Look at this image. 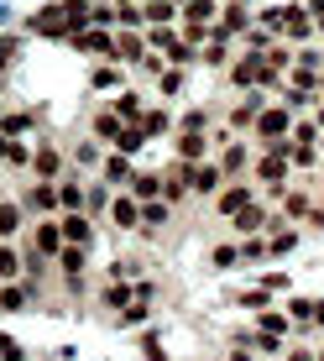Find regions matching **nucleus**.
I'll return each mask as SVG.
<instances>
[{
  "label": "nucleus",
  "instance_id": "nucleus-8",
  "mask_svg": "<svg viewBox=\"0 0 324 361\" xmlns=\"http://www.w3.org/2000/svg\"><path fill=\"white\" fill-rule=\"evenodd\" d=\"M246 204H251V189H246V183H225V189H220V199H215V209H220V215H241V209Z\"/></svg>",
  "mask_w": 324,
  "mask_h": 361
},
{
  "label": "nucleus",
  "instance_id": "nucleus-13",
  "mask_svg": "<svg viewBox=\"0 0 324 361\" xmlns=\"http://www.w3.org/2000/svg\"><path fill=\"white\" fill-rule=\"evenodd\" d=\"M136 178V168H131V157H120V152H110L105 157V189H120V183H131Z\"/></svg>",
  "mask_w": 324,
  "mask_h": 361
},
{
  "label": "nucleus",
  "instance_id": "nucleus-40",
  "mask_svg": "<svg viewBox=\"0 0 324 361\" xmlns=\"http://www.w3.org/2000/svg\"><path fill=\"white\" fill-rule=\"evenodd\" d=\"M319 152H324V136H319Z\"/></svg>",
  "mask_w": 324,
  "mask_h": 361
},
{
  "label": "nucleus",
  "instance_id": "nucleus-9",
  "mask_svg": "<svg viewBox=\"0 0 324 361\" xmlns=\"http://www.w3.org/2000/svg\"><path fill=\"white\" fill-rule=\"evenodd\" d=\"M58 209H63V215H79V209H84V183L73 178V173L58 178Z\"/></svg>",
  "mask_w": 324,
  "mask_h": 361
},
{
  "label": "nucleus",
  "instance_id": "nucleus-20",
  "mask_svg": "<svg viewBox=\"0 0 324 361\" xmlns=\"http://www.w3.org/2000/svg\"><path fill=\"white\" fill-rule=\"evenodd\" d=\"M99 304H105V309H126V304H131V283H126V278L105 283V293H99Z\"/></svg>",
  "mask_w": 324,
  "mask_h": 361
},
{
  "label": "nucleus",
  "instance_id": "nucleus-41",
  "mask_svg": "<svg viewBox=\"0 0 324 361\" xmlns=\"http://www.w3.org/2000/svg\"><path fill=\"white\" fill-rule=\"evenodd\" d=\"M314 361H324V351H319V356H314Z\"/></svg>",
  "mask_w": 324,
  "mask_h": 361
},
{
  "label": "nucleus",
  "instance_id": "nucleus-37",
  "mask_svg": "<svg viewBox=\"0 0 324 361\" xmlns=\"http://www.w3.org/2000/svg\"><path fill=\"white\" fill-rule=\"evenodd\" d=\"M288 361H314V356H309V351H288Z\"/></svg>",
  "mask_w": 324,
  "mask_h": 361
},
{
  "label": "nucleus",
  "instance_id": "nucleus-16",
  "mask_svg": "<svg viewBox=\"0 0 324 361\" xmlns=\"http://www.w3.org/2000/svg\"><path fill=\"white\" fill-rule=\"evenodd\" d=\"M116 58H120V63H142V58H147V37H136V32H120V42H116Z\"/></svg>",
  "mask_w": 324,
  "mask_h": 361
},
{
  "label": "nucleus",
  "instance_id": "nucleus-34",
  "mask_svg": "<svg viewBox=\"0 0 324 361\" xmlns=\"http://www.w3.org/2000/svg\"><path fill=\"white\" fill-rule=\"evenodd\" d=\"M309 314H314V304H309V298H293V319L298 325H309Z\"/></svg>",
  "mask_w": 324,
  "mask_h": 361
},
{
  "label": "nucleus",
  "instance_id": "nucleus-12",
  "mask_svg": "<svg viewBox=\"0 0 324 361\" xmlns=\"http://www.w3.org/2000/svg\"><path fill=\"white\" fill-rule=\"evenodd\" d=\"M68 42H73V47H84V53H99V58H116V42H110V32H73Z\"/></svg>",
  "mask_w": 324,
  "mask_h": 361
},
{
  "label": "nucleus",
  "instance_id": "nucleus-3",
  "mask_svg": "<svg viewBox=\"0 0 324 361\" xmlns=\"http://www.w3.org/2000/svg\"><path fill=\"white\" fill-rule=\"evenodd\" d=\"M84 262H89V246H63L58 252V272L68 278V293H84Z\"/></svg>",
  "mask_w": 324,
  "mask_h": 361
},
{
  "label": "nucleus",
  "instance_id": "nucleus-31",
  "mask_svg": "<svg viewBox=\"0 0 324 361\" xmlns=\"http://www.w3.org/2000/svg\"><path fill=\"white\" fill-rule=\"evenodd\" d=\"M142 319H147V304H126L120 309V325H142Z\"/></svg>",
  "mask_w": 324,
  "mask_h": 361
},
{
  "label": "nucleus",
  "instance_id": "nucleus-26",
  "mask_svg": "<svg viewBox=\"0 0 324 361\" xmlns=\"http://www.w3.org/2000/svg\"><path fill=\"white\" fill-rule=\"evenodd\" d=\"M110 199H116V194H110V189H105V183H94V189H89V194H84V204H89V209H94V215H105V209H110Z\"/></svg>",
  "mask_w": 324,
  "mask_h": 361
},
{
  "label": "nucleus",
  "instance_id": "nucleus-21",
  "mask_svg": "<svg viewBox=\"0 0 324 361\" xmlns=\"http://www.w3.org/2000/svg\"><path fill=\"white\" fill-rule=\"evenodd\" d=\"M261 226H267V209H261V204H246L241 215H235V231H241V235H256Z\"/></svg>",
  "mask_w": 324,
  "mask_h": 361
},
{
  "label": "nucleus",
  "instance_id": "nucleus-1",
  "mask_svg": "<svg viewBox=\"0 0 324 361\" xmlns=\"http://www.w3.org/2000/svg\"><path fill=\"white\" fill-rule=\"evenodd\" d=\"M21 209L37 215V220H58V215H63V209H58V183H42V178H37L32 189L21 194Z\"/></svg>",
  "mask_w": 324,
  "mask_h": 361
},
{
  "label": "nucleus",
  "instance_id": "nucleus-39",
  "mask_svg": "<svg viewBox=\"0 0 324 361\" xmlns=\"http://www.w3.org/2000/svg\"><path fill=\"white\" fill-rule=\"evenodd\" d=\"M0 288H6V272H0Z\"/></svg>",
  "mask_w": 324,
  "mask_h": 361
},
{
  "label": "nucleus",
  "instance_id": "nucleus-28",
  "mask_svg": "<svg viewBox=\"0 0 324 361\" xmlns=\"http://www.w3.org/2000/svg\"><path fill=\"white\" fill-rule=\"evenodd\" d=\"M73 163L94 168V163H99V147H94V142H79V147H73Z\"/></svg>",
  "mask_w": 324,
  "mask_h": 361
},
{
  "label": "nucleus",
  "instance_id": "nucleus-22",
  "mask_svg": "<svg viewBox=\"0 0 324 361\" xmlns=\"http://www.w3.org/2000/svg\"><path fill=\"white\" fill-rule=\"evenodd\" d=\"M178 157H183V163H204V136H199V131H183V136H178Z\"/></svg>",
  "mask_w": 324,
  "mask_h": 361
},
{
  "label": "nucleus",
  "instance_id": "nucleus-33",
  "mask_svg": "<svg viewBox=\"0 0 324 361\" xmlns=\"http://www.w3.org/2000/svg\"><path fill=\"white\" fill-rule=\"evenodd\" d=\"M142 351H147V361H168V351H162V341H157V335H147V341H142Z\"/></svg>",
  "mask_w": 324,
  "mask_h": 361
},
{
  "label": "nucleus",
  "instance_id": "nucleus-38",
  "mask_svg": "<svg viewBox=\"0 0 324 361\" xmlns=\"http://www.w3.org/2000/svg\"><path fill=\"white\" fill-rule=\"evenodd\" d=\"M173 6H178V11H183V6H189V0H173Z\"/></svg>",
  "mask_w": 324,
  "mask_h": 361
},
{
  "label": "nucleus",
  "instance_id": "nucleus-18",
  "mask_svg": "<svg viewBox=\"0 0 324 361\" xmlns=\"http://www.w3.org/2000/svg\"><path fill=\"white\" fill-rule=\"evenodd\" d=\"M120 131H126V126H120L116 110H99V116H94V136H99V142H120Z\"/></svg>",
  "mask_w": 324,
  "mask_h": 361
},
{
  "label": "nucleus",
  "instance_id": "nucleus-11",
  "mask_svg": "<svg viewBox=\"0 0 324 361\" xmlns=\"http://www.w3.org/2000/svg\"><path fill=\"white\" fill-rule=\"evenodd\" d=\"M178 21V6L173 0H147L142 6V27H173Z\"/></svg>",
  "mask_w": 324,
  "mask_h": 361
},
{
  "label": "nucleus",
  "instance_id": "nucleus-23",
  "mask_svg": "<svg viewBox=\"0 0 324 361\" xmlns=\"http://www.w3.org/2000/svg\"><path fill=\"white\" fill-rule=\"evenodd\" d=\"M241 168H246V147H241V142H230L225 152H220V173H230V178H235Z\"/></svg>",
  "mask_w": 324,
  "mask_h": 361
},
{
  "label": "nucleus",
  "instance_id": "nucleus-32",
  "mask_svg": "<svg viewBox=\"0 0 324 361\" xmlns=\"http://www.w3.org/2000/svg\"><path fill=\"white\" fill-rule=\"evenodd\" d=\"M0 356H6V361H27V351H21L11 335H0Z\"/></svg>",
  "mask_w": 324,
  "mask_h": 361
},
{
  "label": "nucleus",
  "instance_id": "nucleus-36",
  "mask_svg": "<svg viewBox=\"0 0 324 361\" xmlns=\"http://www.w3.org/2000/svg\"><path fill=\"white\" fill-rule=\"evenodd\" d=\"M230 361H251V351H246V345H235V351H230Z\"/></svg>",
  "mask_w": 324,
  "mask_h": 361
},
{
  "label": "nucleus",
  "instance_id": "nucleus-24",
  "mask_svg": "<svg viewBox=\"0 0 324 361\" xmlns=\"http://www.w3.org/2000/svg\"><path fill=\"white\" fill-rule=\"evenodd\" d=\"M89 84H94V90H120V84H126V73H120V68H94Z\"/></svg>",
  "mask_w": 324,
  "mask_h": 361
},
{
  "label": "nucleus",
  "instance_id": "nucleus-6",
  "mask_svg": "<svg viewBox=\"0 0 324 361\" xmlns=\"http://www.w3.org/2000/svg\"><path fill=\"white\" fill-rule=\"evenodd\" d=\"M288 126H293V110H267V105H261L251 131H256V136H267V142H278V136L288 131Z\"/></svg>",
  "mask_w": 324,
  "mask_h": 361
},
{
  "label": "nucleus",
  "instance_id": "nucleus-10",
  "mask_svg": "<svg viewBox=\"0 0 324 361\" xmlns=\"http://www.w3.org/2000/svg\"><path fill=\"white\" fill-rule=\"evenodd\" d=\"M168 220H173V204H168V199H147V204H142V235H157Z\"/></svg>",
  "mask_w": 324,
  "mask_h": 361
},
{
  "label": "nucleus",
  "instance_id": "nucleus-2",
  "mask_svg": "<svg viewBox=\"0 0 324 361\" xmlns=\"http://www.w3.org/2000/svg\"><path fill=\"white\" fill-rule=\"evenodd\" d=\"M32 252L42 257V262H58V252H63V231H58V220H37V226H32Z\"/></svg>",
  "mask_w": 324,
  "mask_h": 361
},
{
  "label": "nucleus",
  "instance_id": "nucleus-42",
  "mask_svg": "<svg viewBox=\"0 0 324 361\" xmlns=\"http://www.w3.org/2000/svg\"><path fill=\"white\" fill-rule=\"evenodd\" d=\"M319 84H324V73H319Z\"/></svg>",
  "mask_w": 324,
  "mask_h": 361
},
{
  "label": "nucleus",
  "instance_id": "nucleus-25",
  "mask_svg": "<svg viewBox=\"0 0 324 361\" xmlns=\"http://www.w3.org/2000/svg\"><path fill=\"white\" fill-rule=\"evenodd\" d=\"M282 215H288V220H309V194H293V189H288V199H282Z\"/></svg>",
  "mask_w": 324,
  "mask_h": 361
},
{
  "label": "nucleus",
  "instance_id": "nucleus-5",
  "mask_svg": "<svg viewBox=\"0 0 324 361\" xmlns=\"http://www.w3.org/2000/svg\"><path fill=\"white\" fill-rule=\"evenodd\" d=\"M58 231H63V246H89L94 241V220L84 215H58Z\"/></svg>",
  "mask_w": 324,
  "mask_h": 361
},
{
  "label": "nucleus",
  "instance_id": "nucleus-7",
  "mask_svg": "<svg viewBox=\"0 0 324 361\" xmlns=\"http://www.w3.org/2000/svg\"><path fill=\"white\" fill-rule=\"evenodd\" d=\"M110 220H116L120 231H142V204H136L131 194H116L110 199Z\"/></svg>",
  "mask_w": 324,
  "mask_h": 361
},
{
  "label": "nucleus",
  "instance_id": "nucleus-19",
  "mask_svg": "<svg viewBox=\"0 0 324 361\" xmlns=\"http://www.w3.org/2000/svg\"><path fill=\"white\" fill-rule=\"evenodd\" d=\"M110 110L120 116V126H136V121H142V94H131V90H126V94H120Z\"/></svg>",
  "mask_w": 324,
  "mask_h": 361
},
{
  "label": "nucleus",
  "instance_id": "nucleus-15",
  "mask_svg": "<svg viewBox=\"0 0 324 361\" xmlns=\"http://www.w3.org/2000/svg\"><path fill=\"white\" fill-rule=\"evenodd\" d=\"M21 220H27L21 199H0V241H11V235L21 231Z\"/></svg>",
  "mask_w": 324,
  "mask_h": 361
},
{
  "label": "nucleus",
  "instance_id": "nucleus-30",
  "mask_svg": "<svg viewBox=\"0 0 324 361\" xmlns=\"http://www.w3.org/2000/svg\"><path fill=\"white\" fill-rule=\"evenodd\" d=\"M89 21H99V27H116V6H89Z\"/></svg>",
  "mask_w": 324,
  "mask_h": 361
},
{
  "label": "nucleus",
  "instance_id": "nucleus-17",
  "mask_svg": "<svg viewBox=\"0 0 324 361\" xmlns=\"http://www.w3.org/2000/svg\"><path fill=\"white\" fill-rule=\"evenodd\" d=\"M131 199H136V204H147V199H162V178H157V173H142V178H131Z\"/></svg>",
  "mask_w": 324,
  "mask_h": 361
},
{
  "label": "nucleus",
  "instance_id": "nucleus-29",
  "mask_svg": "<svg viewBox=\"0 0 324 361\" xmlns=\"http://www.w3.org/2000/svg\"><path fill=\"white\" fill-rule=\"evenodd\" d=\"M204 126H209L204 110H183V131H204Z\"/></svg>",
  "mask_w": 324,
  "mask_h": 361
},
{
  "label": "nucleus",
  "instance_id": "nucleus-4",
  "mask_svg": "<svg viewBox=\"0 0 324 361\" xmlns=\"http://www.w3.org/2000/svg\"><path fill=\"white\" fill-rule=\"evenodd\" d=\"M32 173H37L42 183H58V178H63V152H58L53 142L32 147Z\"/></svg>",
  "mask_w": 324,
  "mask_h": 361
},
{
  "label": "nucleus",
  "instance_id": "nucleus-14",
  "mask_svg": "<svg viewBox=\"0 0 324 361\" xmlns=\"http://www.w3.org/2000/svg\"><path fill=\"white\" fill-rule=\"evenodd\" d=\"M178 16H183V27H204L209 32V27H215V0H189Z\"/></svg>",
  "mask_w": 324,
  "mask_h": 361
},
{
  "label": "nucleus",
  "instance_id": "nucleus-35",
  "mask_svg": "<svg viewBox=\"0 0 324 361\" xmlns=\"http://www.w3.org/2000/svg\"><path fill=\"white\" fill-rule=\"evenodd\" d=\"M235 257H241V252H235V246H215V267H230Z\"/></svg>",
  "mask_w": 324,
  "mask_h": 361
},
{
  "label": "nucleus",
  "instance_id": "nucleus-27",
  "mask_svg": "<svg viewBox=\"0 0 324 361\" xmlns=\"http://www.w3.org/2000/svg\"><path fill=\"white\" fill-rule=\"evenodd\" d=\"M157 90H162V94H178V90H183V68H173V73H157Z\"/></svg>",
  "mask_w": 324,
  "mask_h": 361
}]
</instances>
